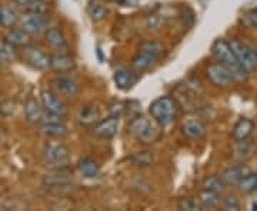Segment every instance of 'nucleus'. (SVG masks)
<instances>
[{
	"label": "nucleus",
	"mask_w": 257,
	"mask_h": 211,
	"mask_svg": "<svg viewBox=\"0 0 257 211\" xmlns=\"http://www.w3.org/2000/svg\"><path fill=\"white\" fill-rule=\"evenodd\" d=\"M211 53L216 57L217 62H220L221 65L226 66L233 82L240 83V84L247 82L250 73L237 62V59L234 57L233 52H231L229 42H226L223 39H217L211 46Z\"/></svg>",
	"instance_id": "f257e3e1"
},
{
	"label": "nucleus",
	"mask_w": 257,
	"mask_h": 211,
	"mask_svg": "<svg viewBox=\"0 0 257 211\" xmlns=\"http://www.w3.org/2000/svg\"><path fill=\"white\" fill-rule=\"evenodd\" d=\"M128 131L138 138L139 141H142L145 144L156 143L157 140L160 138V136H162L160 126L157 124L156 121L152 123L145 116H136V117H133V119L130 120Z\"/></svg>",
	"instance_id": "f03ea898"
},
{
	"label": "nucleus",
	"mask_w": 257,
	"mask_h": 211,
	"mask_svg": "<svg viewBox=\"0 0 257 211\" xmlns=\"http://www.w3.org/2000/svg\"><path fill=\"white\" fill-rule=\"evenodd\" d=\"M149 113L152 119L156 121L160 127L169 126L176 116V101L169 96H162L153 100L149 106Z\"/></svg>",
	"instance_id": "7ed1b4c3"
},
{
	"label": "nucleus",
	"mask_w": 257,
	"mask_h": 211,
	"mask_svg": "<svg viewBox=\"0 0 257 211\" xmlns=\"http://www.w3.org/2000/svg\"><path fill=\"white\" fill-rule=\"evenodd\" d=\"M231 52L237 59L240 65L243 66L248 73H253L257 70V52L254 49L247 46L246 43L240 42L237 39H233L229 42Z\"/></svg>",
	"instance_id": "20e7f679"
},
{
	"label": "nucleus",
	"mask_w": 257,
	"mask_h": 211,
	"mask_svg": "<svg viewBox=\"0 0 257 211\" xmlns=\"http://www.w3.org/2000/svg\"><path fill=\"white\" fill-rule=\"evenodd\" d=\"M22 57L23 62L28 66H30L35 70H47L50 65V56L47 55L45 50H42L40 47L28 45V46L22 47Z\"/></svg>",
	"instance_id": "39448f33"
},
{
	"label": "nucleus",
	"mask_w": 257,
	"mask_h": 211,
	"mask_svg": "<svg viewBox=\"0 0 257 211\" xmlns=\"http://www.w3.org/2000/svg\"><path fill=\"white\" fill-rule=\"evenodd\" d=\"M43 156L47 163L56 165H66L70 160V150L63 143H47L43 148Z\"/></svg>",
	"instance_id": "423d86ee"
},
{
	"label": "nucleus",
	"mask_w": 257,
	"mask_h": 211,
	"mask_svg": "<svg viewBox=\"0 0 257 211\" xmlns=\"http://www.w3.org/2000/svg\"><path fill=\"white\" fill-rule=\"evenodd\" d=\"M206 74H207L211 84L216 86V87H220V89L229 87L231 82H233L229 70L226 69V66L221 65L220 62H216V63H211V65L207 66Z\"/></svg>",
	"instance_id": "0eeeda50"
},
{
	"label": "nucleus",
	"mask_w": 257,
	"mask_h": 211,
	"mask_svg": "<svg viewBox=\"0 0 257 211\" xmlns=\"http://www.w3.org/2000/svg\"><path fill=\"white\" fill-rule=\"evenodd\" d=\"M40 101H42L43 109L49 113H52V114H56L62 119L67 114V109H66L63 101L50 90H43L40 93Z\"/></svg>",
	"instance_id": "6e6552de"
},
{
	"label": "nucleus",
	"mask_w": 257,
	"mask_h": 211,
	"mask_svg": "<svg viewBox=\"0 0 257 211\" xmlns=\"http://www.w3.org/2000/svg\"><path fill=\"white\" fill-rule=\"evenodd\" d=\"M20 28L26 30L30 36H39L47 30V19L45 15H32L28 13V16L22 20Z\"/></svg>",
	"instance_id": "1a4fd4ad"
},
{
	"label": "nucleus",
	"mask_w": 257,
	"mask_h": 211,
	"mask_svg": "<svg viewBox=\"0 0 257 211\" xmlns=\"http://www.w3.org/2000/svg\"><path fill=\"white\" fill-rule=\"evenodd\" d=\"M49 69H52L56 73H70L72 70L76 69V62L73 57L67 53H56L50 56V65Z\"/></svg>",
	"instance_id": "9d476101"
},
{
	"label": "nucleus",
	"mask_w": 257,
	"mask_h": 211,
	"mask_svg": "<svg viewBox=\"0 0 257 211\" xmlns=\"http://www.w3.org/2000/svg\"><path fill=\"white\" fill-rule=\"evenodd\" d=\"M117 130H119V117L110 116L107 119L100 120L93 127V133L100 138H111L117 134Z\"/></svg>",
	"instance_id": "9b49d317"
},
{
	"label": "nucleus",
	"mask_w": 257,
	"mask_h": 211,
	"mask_svg": "<svg viewBox=\"0 0 257 211\" xmlns=\"http://www.w3.org/2000/svg\"><path fill=\"white\" fill-rule=\"evenodd\" d=\"M45 37L49 46H52L59 53H67L69 50V43L67 39L63 35V32L59 28H47L45 32Z\"/></svg>",
	"instance_id": "f8f14e48"
},
{
	"label": "nucleus",
	"mask_w": 257,
	"mask_h": 211,
	"mask_svg": "<svg viewBox=\"0 0 257 211\" xmlns=\"http://www.w3.org/2000/svg\"><path fill=\"white\" fill-rule=\"evenodd\" d=\"M248 173H250V170H248L247 165L244 164V163H239V164L229 167L227 170H224L220 177L221 180L224 181V184L234 185V184H239Z\"/></svg>",
	"instance_id": "ddd939ff"
},
{
	"label": "nucleus",
	"mask_w": 257,
	"mask_h": 211,
	"mask_svg": "<svg viewBox=\"0 0 257 211\" xmlns=\"http://www.w3.org/2000/svg\"><path fill=\"white\" fill-rule=\"evenodd\" d=\"M113 79H114L116 87L120 89V90H123V92L133 89L138 84L139 80L138 74L133 73L132 70H127V69H119V70H116Z\"/></svg>",
	"instance_id": "4468645a"
},
{
	"label": "nucleus",
	"mask_w": 257,
	"mask_h": 211,
	"mask_svg": "<svg viewBox=\"0 0 257 211\" xmlns=\"http://www.w3.org/2000/svg\"><path fill=\"white\" fill-rule=\"evenodd\" d=\"M100 121V110L96 106H83L77 113V123L83 127H94Z\"/></svg>",
	"instance_id": "2eb2a0df"
},
{
	"label": "nucleus",
	"mask_w": 257,
	"mask_h": 211,
	"mask_svg": "<svg viewBox=\"0 0 257 211\" xmlns=\"http://www.w3.org/2000/svg\"><path fill=\"white\" fill-rule=\"evenodd\" d=\"M43 114H45V109L42 106V101L37 100L36 97H29L25 103V116L29 123L40 124Z\"/></svg>",
	"instance_id": "dca6fc26"
},
{
	"label": "nucleus",
	"mask_w": 257,
	"mask_h": 211,
	"mask_svg": "<svg viewBox=\"0 0 257 211\" xmlns=\"http://www.w3.org/2000/svg\"><path fill=\"white\" fill-rule=\"evenodd\" d=\"M254 151V144L250 138H244L240 141H234V146L231 148V156L236 161L239 163H244L247 158L251 157Z\"/></svg>",
	"instance_id": "f3484780"
},
{
	"label": "nucleus",
	"mask_w": 257,
	"mask_h": 211,
	"mask_svg": "<svg viewBox=\"0 0 257 211\" xmlns=\"http://www.w3.org/2000/svg\"><path fill=\"white\" fill-rule=\"evenodd\" d=\"M254 130V121L247 117H241L236 121V124L233 126L231 130V138L234 141H240V140H244L251 136Z\"/></svg>",
	"instance_id": "a211bd4d"
},
{
	"label": "nucleus",
	"mask_w": 257,
	"mask_h": 211,
	"mask_svg": "<svg viewBox=\"0 0 257 211\" xmlns=\"http://www.w3.org/2000/svg\"><path fill=\"white\" fill-rule=\"evenodd\" d=\"M53 86L57 92L66 97H76L79 93V84L70 77H57L53 80Z\"/></svg>",
	"instance_id": "6ab92c4d"
},
{
	"label": "nucleus",
	"mask_w": 257,
	"mask_h": 211,
	"mask_svg": "<svg viewBox=\"0 0 257 211\" xmlns=\"http://www.w3.org/2000/svg\"><path fill=\"white\" fill-rule=\"evenodd\" d=\"M5 40L6 42H9L12 46H15L16 49L18 47H25L30 45V35H29L26 30H23L22 28H12L9 29V32H8V35L5 37Z\"/></svg>",
	"instance_id": "aec40b11"
},
{
	"label": "nucleus",
	"mask_w": 257,
	"mask_h": 211,
	"mask_svg": "<svg viewBox=\"0 0 257 211\" xmlns=\"http://www.w3.org/2000/svg\"><path fill=\"white\" fill-rule=\"evenodd\" d=\"M182 131L183 134L187 138H192V140H200L206 136L207 130H206V126L203 124L200 120H189L186 121L182 127Z\"/></svg>",
	"instance_id": "412c9836"
},
{
	"label": "nucleus",
	"mask_w": 257,
	"mask_h": 211,
	"mask_svg": "<svg viewBox=\"0 0 257 211\" xmlns=\"http://www.w3.org/2000/svg\"><path fill=\"white\" fill-rule=\"evenodd\" d=\"M77 168H79V173L84 178H96V177L100 175V165L90 157L82 158L79 161V164H77Z\"/></svg>",
	"instance_id": "4be33fe9"
},
{
	"label": "nucleus",
	"mask_w": 257,
	"mask_h": 211,
	"mask_svg": "<svg viewBox=\"0 0 257 211\" xmlns=\"http://www.w3.org/2000/svg\"><path fill=\"white\" fill-rule=\"evenodd\" d=\"M19 13L8 5H0V26L12 29L18 25Z\"/></svg>",
	"instance_id": "5701e85b"
},
{
	"label": "nucleus",
	"mask_w": 257,
	"mask_h": 211,
	"mask_svg": "<svg viewBox=\"0 0 257 211\" xmlns=\"http://www.w3.org/2000/svg\"><path fill=\"white\" fill-rule=\"evenodd\" d=\"M42 131L47 137L52 138H64L69 136V130L62 121L45 123V124H42Z\"/></svg>",
	"instance_id": "b1692460"
},
{
	"label": "nucleus",
	"mask_w": 257,
	"mask_h": 211,
	"mask_svg": "<svg viewBox=\"0 0 257 211\" xmlns=\"http://www.w3.org/2000/svg\"><path fill=\"white\" fill-rule=\"evenodd\" d=\"M139 52H142V53H145L149 57H152L155 62H157L162 55H163V52H165V49L163 46L159 43V42H155V40H147V42H143L140 47H139Z\"/></svg>",
	"instance_id": "393cba45"
},
{
	"label": "nucleus",
	"mask_w": 257,
	"mask_h": 211,
	"mask_svg": "<svg viewBox=\"0 0 257 211\" xmlns=\"http://www.w3.org/2000/svg\"><path fill=\"white\" fill-rule=\"evenodd\" d=\"M87 15L90 16L93 22H101L104 19L107 18L109 15V10L104 5H101L100 2L97 0H92L87 6Z\"/></svg>",
	"instance_id": "a878e982"
},
{
	"label": "nucleus",
	"mask_w": 257,
	"mask_h": 211,
	"mask_svg": "<svg viewBox=\"0 0 257 211\" xmlns=\"http://www.w3.org/2000/svg\"><path fill=\"white\" fill-rule=\"evenodd\" d=\"M197 201H199V204H200L202 207H206V208H214V207L219 205L220 197H219V194L214 193V191L204 190V188H203L202 191L199 193Z\"/></svg>",
	"instance_id": "bb28decb"
},
{
	"label": "nucleus",
	"mask_w": 257,
	"mask_h": 211,
	"mask_svg": "<svg viewBox=\"0 0 257 211\" xmlns=\"http://www.w3.org/2000/svg\"><path fill=\"white\" fill-rule=\"evenodd\" d=\"M16 59V47L12 46L6 40L0 42V63H13Z\"/></svg>",
	"instance_id": "cd10ccee"
},
{
	"label": "nucleus",
	"mask_w": 257,
	"mask_h": 211,
	"mask_svg": "<svg viewBox=\"0 0 257 211\" xmlns=\"http://www.w3.org/2000/svg\"><path fill=\"white\" fill-rule=\"evenodd\" d=\"M153 63H156L152 57H149L145 53H142V52H139L138 55L133 57V60H132V66H133V69L139 72V73H142V72H145L147 69H150Z\"/></svg>",
	"instance_id": "c85d7f7f"
},
{
	"label": "nucleus",
	"mask_w": 257,
	"mask_h": 211,
	"mask_svg": "<svg viewBox=\"0 0 257 211\" xmlns=\"http://www.w3.org/2000/svg\"><path fill=\"white\" fill-rule=\"evenodd\" d=\"M239 188L241 193L253 194L257 193V173H248L239 184Z\"/></svg>",
	"instance_id": "c756f323"
},
{
	"label": "nucleus",
	"mask_w": 257,
	"mask_h": 211,
	"mask_svg": "<svg viewBox=\"0 0 257 211\" xmlns=\"http://www.w3.org/2000/svg\"><path fill=\"white\" fill-rule=\"evenodd\" d=\"M224 181L221 180V177H217V175H209L203 180V188L204 190H210V191H214V193L220 194L224 191Z\"/></svg>",
	"instance_id": "7c9ffc66"
},
{
	"label": "nucleus",
	"mask_w": 257,
	"mask_h": 211,
	"mask_svg": "<svg viewBox=\"0 0 257 211\" xmlns=\"http://www.w3.org/2000/svg\"><path fill=\"white\" fill-rule=\"evenodd\" d=\"M25 9L32 15H46L47 5L45 0H32Z\"/></svg>",
	"instance_id": "2f4dec72"
},
{
	"label": "nucleus",
	"mask_w": 257,
	"mask_h": 211,
	"mask_svg": "<svg viewBox=\"0 0 257 211\" xmlns=\"http://www.w3.org/2000/svg\"><path fill=\"white\" fill-rule=\"evenodd\" d=\"M132 161L136 165H150L153 163V156L149 153V151H140V153H136L132 156Z\"/></svg>",
	"instance_id": "473e14b6"
},
{
	"label": "nucleus",
	"mask_w": 257,
	"mask_h": 211,
	"mask_svg": "<svg viewBox=\"0 0 257 211\" xmlns=\"http://www.w3.org/2000/svg\"><path fill=\"white\" fill-rule=\"evenodd\" d=\"M177 207H179V210H183V211H197L200 208V205H199V202L197 200H194V198H182V200H179L177 202Z\"/></svg>",
	"instance_id": "72a5a7b5"
},
{
	"label": "nucleus",
	"mask_w": 257,
	"mask_h": 211,
	"mask_svg": "<svg viewBox=\"0 0 257 211\" xmlns=\"http://www.w3.org/2000/svg\"><path fill=\"white\" fill-rule=\"evenodd\" d=\"M221 204H223V207H224L226 210L229 211H239L240 208H241L239 198H236L234 195H227V197H224Z\"/></svg>",
	"instance_id": "f704fd0d"
},
{
	"label": "nucleus",
	"mask_w": 257,
	"mask_h": 211,
	"mask_svg": "<svg viewBox=\"0 0 257 211\" xmlns=\"http://www.w3.org/2000/svg\"><path fill=\"white\" fill-rule=\"evenodd\" d=\"M241 23L246 28H257V10H250L244 13L241 18Z\"/></svg>",
	"instance_id": "c9c22d12"
},
{
	"label": "nucleus",
	"mask_w": 257,
	"mask_h": 211,
	"mask_svg": "<svg viewBox=\"0 0 257 211\" xmlns=\"http://www.w3.org/2000/svg\"><path fill=\"white\" fill-rule=\"evenodd\" d=\"M15 111H16V103L15 101L8 100L0 104V114L5 117H10Z\"/></svg>",
	"instance_id": "e433bc0d"
},
{
	"label": "nucleus",
	"mask_w": 257,
	"mask_h": 211,
	"mask_svg": "<svg viewBox=\"0 0 257 211\" xmlns=\"http://www.w3.org/2000/svg\"><path fill=\"white\" fill-rule=\"evenodd\" d=\"M124 104L121 101H114L111 103L110 107H109V111H110V116H114V117H120L123 113H124Z\"/></svg>",
	"instance_id": "4c0bfd02"
},
{
	"label": "nucleus",
	"mask_w": 257,
	"mask_h": 211,
	"mask_svg": "<svg viewBox=\"0 0 257 211\" xmlns=\"http://www.w3.org/2000/svg\"><path fill=\"white\" fill-rule=\"evenodd\" d=\"M147 25H149V28L150 29L159 28V25H160V19L157 18V15H150V16L147 18Z\"/></svg>",
	"instance_id": "58836bf2"
},
{
	"label": "nucleus",
	"mask_w": 257,
	"mask_h": 211,
	"mask_svg": "<svg viewBox=\"0 0 257 211\" xmlns=\"http://www.w3.org/2000/svg\"><path fill=\"white\" fill-rule=\"evenodd\" d=\"M30 2H32V0H12V3L18 5V6H22V8H26Z\"/></svg>",
	"instance_id": "ea45409f"
},
{
	"label": "nucleus",
	"mask_w": 257,
	"mask_h": 211,
	"mask_svg": "<svg viewBox=\"0 0 257 211\" xmlns=\"http://www.w3.org/2000/svg\"><path fill=\"white\" fill-rule=\"evenodd\" d=\"M109 2H113V3H124V0H109Z\"/></svg>",
	"instance_id": "a19ab883"
}]
</instances>
